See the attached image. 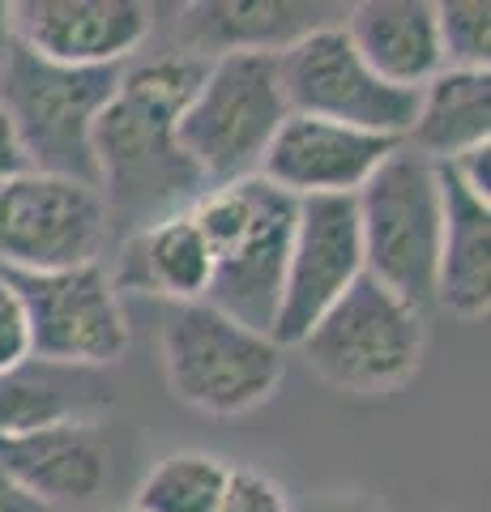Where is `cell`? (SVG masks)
Wrapping results in <instances>:
<instances>
[{
    "mask_svg": "<svg viewBox=\"0 0 491 512\" xmlns=\"http://www.w3.org/2000/svg\"><path fill=\"white\" fill-rule=\"evenodd\" d=\"M231 466L201 448H176L141 474L133 512H218Z\"/></svg>",
    "mask_w": 491,
    "mask_h": 512,
    "instance_id": "obj_21",
    "label": "cell"
},
{
    "mask_svg": "<svg viewBox=\"0 0 491 512\" xmlns=\"http://www.w3.org/2000/svg\"><path fill=\"white\" fill-rule=\"evenodd\" d=\"M278 77L291 116H312L402 141L415 120L419 90H398L363 64L342 22L312 30L278 52Z\"/></svg>",
    "mask_w": 491,
    "mask_h": 512,
    "instance_id": "obj_9",
    "label": "cell"
},
{
    "mask_svg": "<svg viewBox=\"0 0 491 512\" xmlns=\"http://www.w3.org/2000/svg\"><path fill=\"white\" fill-rule=\"evenodd\" d=\"M0 470L52 512H82L112 483V440L99 419L0 436Z\"/></svg>",
    "mask_w": 491,
    "mask_h": 512,
    "instance_id": "obj_14",
    "label": "cell"
},
{
    "mask_svg": "<svg viewBox=\"0 0 491 512\" xmlns=\"http://www.w3.org/2000/svg\"><path fill=\"white\" fill-rule=\"evenodd\" d=\"M291 512H389V508H380L363 491H312L299 504H291Z\"/></svg>",
    "mask_w": 491,
    "mask_h": 512,
    "instance_id": "obj_26",
    "label": "cell"
},
{
    "mask_svg": "<svg viewBox=\"0 0 491 512\" xmlns=\"http://www.w3.org/2000/svg\"><path fill=\"white\" fill-rule=\"evenodd\" d=\"M218 512H291V495L278 478L252 466H231Z\"/></svg>",
    "mask_w": 491,
    "mask_h": 512,
    "instance_id": "obj_23",
    "label": "cell"
},
{
    "mask_svg": "<svg viewBox=\"0 0 491 512\" xmlns=\"http://www.w3.org/2000/svg\"><path fill=\"white\" fill-rule=\"evenodd\" d=\"M402 146L423 154L427 163H453L470 150L491 146V73L440 69L419 90L415 120Z\"/></svg>",
    "mask_w": 491,
    "mask_h": 512,
    "instance_id": "obj_19",
    "label": "cell"
},
{
    "mask_svg": "<svg viewBox=\"0 0 491 512\" xmlns=\"http://www.w3.org/2000/svg\"><path fill=\"white\" fill-rule=\"evenodd\" d=\"M363 278V244L355 197H308L295 205V231L287 252V278L274 320L282 350H295L308 329Z\"/></svg>",
    "mask_w": 491,
    "mask_h": 512,
    "instance_id": "obj_11",
    "label": "cell"
},
{
    "mask_svg": "<svg viewBox=\"0 0 491 512\" xmlns=\"http://www.w3.org/2000/svg\"><path fill=\"white\" fill-rule=\"evenodd\" d=\"M295 197L265 184L261 175L235 184H214L188 205V218L201 231L214 261L205 303L231 320L274 333L287 252L295 231Z\"/></svg>",
    "mask_w": 491,
    "mask_h": 512,
    "instance_id": "obj_2",
    "label": "cell"
},
{
    "mask_svg": "<svg viewBox=\"0 0 491 512\" xmlns=\"http://www.w3.org/2000/svg\"><path fill=\"white\" fill-rule=\"evenodd\" d=\"M291 116L278 56L218 52L205 64L193 103L180 116V150L205 184H235L261 171L269 141Z\"/></svg>",
    "mask_w": 491,
    "mask_h": 512,
    "instance_id": "obj_7",
    "label": "cell"
},
{
    "mask_svg": "<svg viewBox=\"0 0 491 512\" xmlns=\"http://www.w3.org/2000/svg\"><path fill=\"white\" fill-rule=\"evenodd\" d=\"M440 197L445 235L436 265V308L457 320H483L491 308V205L466 192L449 167H440Z\"/></svg>",
    "mask_w": 491,
    "mask_h": 512,
    "instance_id": "obj_17",
    "label": "cell"
},
{
    "mask_svg": "<svg viewBox=\"0 0 491 512\" xmlns=\"http://www.w3.org/2000/svg\"><path fill=\"white\" fill-rule=\"evenodd\" d=\"M346 35L380 82L423 90L445 69L432 0H363L346 9Z\"/></svg>",
    "mask_w": 491,
    "mask_h": 512,
    "instance_id": "obj_15",
    "label": "cell"
},
{
    "mask_svg": "<svg viewBox=\"0 0 491 512\" xmlns=\"http://www.w3.org/2000/svg\"><path fill=\"white\" fill-rule=\"evenodd\" d=\"M197 26V47L193 52L205 56V47L218 52H265L278 56L291 43H299L312 30L346 18V9L334 5H299V0H214V5H193Z\"/></svg>",
    "mask_w": 491,
    "mask_h": 512,
    "instance_id": "obj_20",
    "label": "cell"
},
{
    "mask_svg": "<svg viewBox=\"0 0 491 512\" xmlns=\"http://www.w3.org/2000/svg\"><path fill=\"white\" fill-rule=\"evenodd\" d=\"M308 372L346 397H389L427 359V312L363 274L295 346Z\"/></svg>",
    "mask_w": 491,
    "mask_h": 512,
    "instance_id": "obj_6",
    "label": "cell"
},
{
    "mask_svg": "<svg viewBox=\"0 0 491 512\" xmlns=\"http://www.w3.org/2000/svg\"><path fill=\"white\" fill-rule=\"evenodd\" d=\"M120 512H133V508H120Z\"/></svg>",
    "mask_w": 491,
    "mask_h": 512,
    "instance_id": "obj_29",
    "label": "cell"
},
{
    "mask_svg": "<svg viewBox=\"0 0 491 512\" xmlns=\"http://www.w3.org/2000/svg\"><path fill=\"white\" fill-rule=\"evenodd\" d=\"M210 56L163 52L129 60L120 69L112 103L94 124L99 192L112 214V231H141L150 222L188 210L210 184L180 150V116L193 103Z\"/></svg>",
    "mask_w": 491,
    "mask_h": 512,
    "instance_id": "obj_1",
    "label": "cell"
},
{
    "mask_svg": "<svg viewBox=\"0 0 491 512\" xmlns=\"http://www.w3.org/2000/svg\"><path fill=\"white\" fill-rule=\"evenodd\" d=\"M9 30L26 52L69 69H124L154 35V5L141 0H22Z\"/></svg>",
    "mask_w": 491,
    "mask_h": 512,
    "instance_id": "obj_12",
    "label": "cell"
},
{
    "mask_svg": "<svg viewBox=\"0 0 491 512\" xmlns=\"http://www.w3.org/2000/svg\"><path fill=\"white\" fill-rule=\"evenodd\" d=\"M363 274L389 286L410 308H436V265L445 235L440 167L398 146L355 192Z\"/></svg>",
    "mask_w": 491,
    "mask_h": 512,
    "instance_id": "obj_5",
    "label": "cell"
},
{
    "mask_svg": "<svg viewBox=\"0 0 491 512\" xmlns=\"http://www.w3.org/2000/svg\"><path fill=\"white\" fill-rule=\"evenodd\" d=\"M163 376L180 406L210 419H240L261 410L287 376V350L269 333L197 303H171L158 329Z\"/></svg>",
    "mask_w": 491,
    "mask_h": 512,
    "instance_id": "obj_4",
    "label": "cell"
},
{
    "mask_svg": "<svg viewBox=\"0 0 491 512\" xmlns=\"http://www.w3.org/2000/svg\"><path fill=\"white\" fill-rule=\"evenodd\" d=\"M440 60L457 73H491V5L487 0H445L436 5Z\"/></svg>",
    "mask_w": 491,
    "mask_h": 512,
    "instance_id": "obj_22",
    "label": "cell"
},
{
    "mask_svg": "<svg viewBox=\"0 0 491 512\" xmlns=\"http://www.w3.org/2000/svg\"><path fill=\"white\" fill-rule=\"evenodd\" d=\"M116 86L120 69H69L9 39L0 52V111L26 167L99 188L94 124L112 103Z\"/></svg>",
    "mask_w": 491,
    "mask_h": 512,
    "instance_id": "obj_3",
    "label": "cell"
},
{
    "mask_svg": "<svg viewBox=\"0 0 491 512\" xmlns=\"http://www.w3.org/2000/svg\"><path fill=\"white\" fill-rule=\"evenodd\" d=\"M0 512H52V508H43L39 500H30V495L13 483L5 470H0Z\"/></svg>",
    "mask_w": 491,
    "mask_h": 512,
    "instance_id": "obj_27",
    "label": "cell"
},
{
    "mask_svg": "<svg viewBox=\"0 0 491 512\" xmlns=\"http://www.w3.org/2000/svg\"><path fill=\"white\" fill-rule=\"evenodd\" d=\"M398 146L402 141L363 133V128H346L312 116H287L274 141H269L257 175L295 201L355 197Z\"/></svg>",
    "mask_w": 491,
    "mask_h": 512,
    "instance_id": "obj_13",
    "label": "cell"
},
{
    "mask_svg": "<svg viewBox=\"0 0 491 512\" xmlns=\"http://www.w3.org/2000/svg\"><path fill=\"white\" fill-rule=\"evenodd\" d=\"M112 214L94 184L47 171L0 180V274H60L103 265Z\"/></svg>",
    "mask_w": 491,
    "mask_h": 512,
    "instance_id": "obj_8",
    "label": "cell"
},
{
    "mask_svg": "<svg viewBox=\"0 0 491 512\" xmlns=\"http://www.w3.org/2000/svg\"><path fill=\"white\" fill-rule=\"evenodd\" d=\"M440 167H449L457 180L466 184V192H474L479 201L491 205V146H479L462 158H453V163H440Z\"/></svg>",
    "mask_w": 491,
    "mask_h": 512,
    "instance_id": "obj_25",
    "label": "cell"
},
{
    "mask_svg": "<svg viewBox=\"0 0 491 512\" xmlns=\"http://www.w3.org/2000/svg\"><path fill=\"white\" fill-rule=\"evenodd\" d=\"M30 355V320L22 308V295L5 274H0V372H13Z\"/></svg>",
    "mask_w": 491,
    "mask_h": 512,
    "instance_id": "obj_24",
    "label": "cell"
},
{
    "mask_svg": "<svg viewBox=\"0 0 491 512\" xmlns=\"http://www.w3.org/2000/svg\"><path fill=\"white\" fill-rule=\"evenodd\" d=\"M26 167V158L18 150V141H13V128L5 120V111H0V180H9L13 171H22Z\"/></svg>",
    "mask_w": 491,
    "mask_h": 512,
    "instance_id": "obj_28",
    "label": "cell"
},
{
    "mask_svg": "<svg viewBox=\"0 0 491 512\" xmlns=\"http://www.w3.org/2000/svg\"><path fill=\"white\" fill-rule=\"evenodd\" d=\"M116 406V380L94 367L26 359L0 372V436H22L52 423L99 419Z\"/></svg>",
    "mask_w": 491,
    "mask_h": 512,
    "instance_id": "obj_16",
    "label": "cell"
},
{
    "mask_svg": "<svg viewBox=\"0 0 491 512\" xmlns=\"http://www.w3.org/2000/svg\"><path fill=\"white\" fill-rule=\"evenodd\" d=\"M214 261L188 210L167 214L150 227L133 231L120 252V274L112 278L116 291H146L167 303H197L210 291Z\"/></svg>",
    "mask_w": 491,
    "mask_h": 512,
    "instance_id": "obj_18",
    "label": "cell"
},
{
    "mask_svg": "<svg viewBox=\"0 0 491 512\" xmlns=\"http://www.w3.org/2000/svg\"><path fill=\"white\" fill-rule=\"evenodd\" d=\"M22 295L30 320V355L65 367L107 372L129 355V316L103 265L60 274H5Z\"/></svg>",
    "mask_w": 491,
    "mask_h": 512,
    "instance_id": "obj_10",
    "label": "cell"
}]
</instances>
